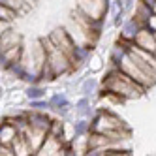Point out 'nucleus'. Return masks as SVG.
<instances>
[{
  "label": "nucleus",
  "instance_id": "nucleus-1",
  "mask_svg": "<svg viewBox=\"0 0 156 156\" xmlns=\"http://www.w3.org/2000/svg\"><path fill=\"white\" fill-rule=\"evenodd\" d=\"M102 90L117 96L120 102L124 104L128 100L141 98L145 92H147V88L137 85L133 79H130V77L124 72H120L117 66H111V70L105 73L104 81H102Z\"/></svg>",
  "mask_w": 156,
  "mask_h": 156
},
{
  "label": "nucleus",
  "instance_id": "nucleus-2",
  "mask_svg": "<svg viewBox=\"0 0 156 156\" xmlns=\"http://www.w3.org/2000/svg\"><path fill=\"white\" fill-rule=\"evenodd\" d=\"M40 40L43 43V47H45V62H47V66L51 68V72L57 75V79H58V77H68V75H72L73 73L72 58L64 51H60L47 36H43Z\"/></svg>",
  "mask_w": 156,
  "mask_h": 156
},
{
  "label": "nucleus",
  "instance_id": "nucleus-3",
  "mask_svg": "<svg viewBox=\"0 0 156 156\" xmlns=\"http://www.w3.org/2000/svg\"><path fill=\"white\" fill-rule=\"evenodd\" d=\"M115 66H117V68H119L120 72H124V73L130 77V79H133L137 85L145 87L147 90H149L151 87H154V85H156V81L152 79V77H149V75L145 73V72L139 68V66H137L136 62H133V58L130 57V53H128V51H126V53H124V55H122V57L119 58V62H117Z\"/></svg>",
  "mask_w": 156,
  "mask_h": 156
},
{
  "label": "nucleus",
  "instance_id": "nucleus-4",
  "mask_svg": "<svg viewBox=\"0 0 156 156\" xmlns=\"http://www.w3.org/2000/svg\"><path fill=\"white\" fill-rule=\"evenodd\" d=\"M126 126H128L126 122L111 109H98L96 115L90 117V132L104 133L109 130H119V128H126Z\"/></svg>",
  "mask_w": 156,
  "mask_h": 156
},
{
  "label": "nucleus",
  "instance_id": "nucleus-5",
  "mask_svg": "<svg viewBox=\"0 0 156 156\" xmlns=\"http://www.w3.org/2000/svg\"><path fill=\"white\" fill-rule=\"evenodd\" d=\"M75 8L87 17L94 21H105L107 13L111 12V2L109 0H75Z\"/></svg>",
  "mask_w": 156,
  "mask_h": 156
},
{
  "label": "nucleus",
  "instance_id": "nucleus-6",
  "mask_svg": "<svg viewBox=\"0 0 156 156\" xmlns=\"http://www.w3.org/2000/svg\"><path fill=\"white\" fill-rule=\"evenodd\" d=\"M47 38L57 45L60 51H64L68 57L72 58V55H73V51H75V43L72 41V38H70V34L66 32V28L64 27H57V28H53L49 34H47ZM73 66V64H72Z\"/></svg>",
  "mask_w": 156,
  "mask_h": 156
},
{
  "label": "nucleus",
  "instance_id": "nucleus-7",
  "mask_svg": "<svg viewBox=\"0 0 156 156\" xmlns=\"http://www.w3.org/2000/svg\"><path fill=\"white\" fill-rule=\"evenodd\" d=\"M47 133H49V130H45V128H38V126H30V124H28V128L25 130L23 136H25V139H27V143H28L32 154L38 152V149L41 147V143L45 141Z\"/></svg>",
  "mask_w": 156,
  "mask_h": 156
},
{
  "label": "nucleus",
  "instance_id": "nucleus-8",
  "mask_svg": "<svg viewBox=\"0 0 156 156\" xmlns=\"http://www.w3.org/2000/svg\"><path fill=\"white\" fill-rule=\"evenodd\" d=\"M132 43H133V45H137L139 49L149 51V53L156 51V36H154V32L149 27H141L137 30V34H136V38H133Z\"/></svg>",
  "mask_w": 156,
  "mask_h": 156
},
{
  "label": "nucleus",
  "instance_id": "nucleus-9",
  "mask_svg": "<svg viewBox=\"0 0 156 156\" xmlns=\"http://www.w3.org/2000/svg\"><path fill=\"white\" fill-rule=\"evenodd\" d=\"M64 145H66L64 139L55 137V136H51V133H47L45 141L41 143V147L38 149L36 154H40V156H45V154H64Z\"/></svg>",
  "mask_w": 156,
  "mask_h": 156
},
{
  "label": "nucleus",
  "instance_id": "nucleus-10",
  "mask_svg": "<svg viewBox=\"0 0 156 156\" xmlns=\"http://www.w3.org/2000/svg\"><path fill=\"white\" fill-rule=\"evenodd\" d=\"M141 28V25L137 23L133 17H130V19H124V23H122L120 27H119V30H120V36H119V40H124V41H133V38H136V34H137V30Z\"/></svg>",
  "mask_w": 156,
  "mask_h": 156
},
{
  "label": "nucleus",
  "instance_id": "nucleus-11",
  "mask_svg": "<svg viewBox=\"0 0 156 156\" xmlns=\"http://www.w3.org/2000/svg\"><path fill=\"white\" fill-rule=\"evenodd\" d=\"M17 137V128L13 122H8L0 119V143L2 145H12V141Z\"/></svg>",
  "mask_w": 156,
  "mask_h": 156
},
{
  "label": "nucleus",
  "instance_id": "nucleus-12",
  "mask_svg": "<svg viewBox=\"0 0 156 156\" xmlns=\"http://www.w3.org/2000/svg\"><path fill=\"white\" fill-rule=\"evenodd\" d=\"M73 113L77 117H85L90 119L92 117V104H90V96H79L73 104Z\"/></svg>",
  "mask_w": 156,
  "mask_h": 156
},
{
  "label": "nucleus",
  "instance_id": "nucleus-13",
  "mask_svg": "<svg viewBox=\"0 0 156 156\" xmlns=\"http://www.w3.org/2000/svg\"><path fill=\"white\" fill-rule=\"evenodd\" d=\"M98 90V81H96V77H92V73H88L85 79L81 81L79 88H77V94L79 96H90Z\"/></svg>",
  "mask_w": 156,
  "mask_h": 156
},
{
  "label": "nucleus",
  "instance_id": "nucleus-14",
  "mask_svg": "<svg viewBox=\"0 0 156 156\" xmlns=\"http://www.w3.org/2000/svg\"><path fill=\"white\" fill-rule=\"evenodd\" d=\"M49 111H57L58 107H64V105H70L72 102H70V96L66 94L64 90L62 92H53L51 96H49Z\"/></svg>",
  "mask_w": 156,
  "mask_h": 156
},
{
  "label": "nucleus",
  "instance_id": "nucleus-15",
  "mask_svg": "<svg viewBox=\"0 0 156 156\" xmlns=\"http://www.w3.org/2000/svg\"><path fill=\"white\" fill-rule=\"evenodd\" d=\"M0 4H4L8 8L15 9V12L19 13V17H25V15H28L32 12V6L27 4L25 0H0Z\"/></svg>",
  "mask_w": 156,
  "mask_h": 156
},
{
  "label": "nucleus",
  "instance_id": "nucleus-16",
  "mask_svg": "<svg viewBox=\"0 0 156 156\" xmlns=\"http://www.w3.org/2000/svg\"><path fill=\"white\" fill-rule=\"evenodd\" d=\"M25 94L28 100H41L47 96V87H43L41 83H30L25 88Z\"/></svg>",
  "mask_w": 156,
  "mask_h": 156
},
{
  "label": "nucleus",
  "instance_id": "nucleus-17",
  "mask_svg": "<svg viewBox=\"0 0 156 156\" xmlns=\"http://www.w3.org/2000/svg\"><path fill=\"white\" fill-rule=\"evenodd\" d=\"M102 70H104V58H102V55L92 51L90 58L87 60V72L94 75V73H100Z\"/></svg>",
  "mask_w": 156,
  "mask_h": 156
},
{
  "label": "nucleus",
  "instance_id": "nucleus-18",
  "mask_svg": "<svg viewBox=\"0 0 156 156\" xmlns=\"http://www.w3.org/2000/svg\"><path fill=\"white\" fill-rule=\"evenodd\" d=\"M90 132V119H85V117H77L73 120V137H79V136H87Z\"/></svg>",
  "mask_w": 156,
  "mask_h": 156
},
{
  "label": "nucleus",
  "instance_id": "nucleus-19",
  "mask_svg": "<svg viewBox=\"0 0 156 156\" xmlns=\"http://www.w3.org/2000/svg\"><path fill=\"white\" fill-rule=\"evenodd\" d=\"M12 149H13V152L19 154V156H23V154H32V152H30V147H28V143H27V139H25L23 133H17V137L12 141Z\"/></svg>",
  "mask_w": 156,
  "mask_h": 156
},
{
  "label": "nucleus",
  "instance_id": "nucleus-20",
  "mask_svg": "<svg viewBox=\"0 0 156 156\" xmlns=\"http://www.w3.org/2000/svg\"><path fill=\"white\" fill-rule=\"evenodd\" d=\"M8 102L12 105H23L25 102H28V98H27L25 90H15V88H12V90L8 92Z\"/></svg>",
  "mask_w": 156,
  "mask_h": 156
},
{
  "label": "nucleus",
  "instance_id": "nucleus-21",
  "mask_svg": "<svg viewBox=\"0 0 156 156\" xmlns=\"http://www.w3.org/2000/svg\"><path fill=\"white\" fill-rule=\"evenodd\" d=\"M0 19L9 21V23H15V21L19 19V13L15 12V9L8 8V6H4V4H0Z\"/></svg>",
  "mask_w": 156,
  "mask_h": 156
},
{
  "label": "nucleus",
  "instance_id": "nucleus-22",
  "mask_svg": "<svg viewBox=\"0 0 156 156\" xmlns=\"http://www.w3.org/2000/svg\"><path fill=\"white\" fill-rule=\"evenodd\" d=\"M28 109H36V111H49V102L45 98L41 100H28Z\"/></svg>",
  "mask_w": 156,
  "mask_h": 156
},
{
  "label": "nucleus",
  "instance_id": "nucleus-23",
  "mask_svg": "<svg viewBox=\"0 0 156 156\" xmlns=\"http://www.w3.org/2000/svg\"><path fill=\"white\" fill-rule=\"evenodd\" d=\"M126 12H122V9H119V12H115V15H113V27L115 28H119L122 23H124V19H126Z\"/></svg>",
  "mask_w": 156,
  "mask_h": 156
},
{
  "label": "nucleus",
  "instance_id": "nucleus-24",
  "mask_svg": "<svg viewBox=\"0 0 156 156\" xmlns=\"http://www.w3.org/2000/svg\"><path fill=\"white\" fill-rule=\"evenodd\" d=\"M13 25H15V23H9V21H4V19H0V36H2L6 30H9V28H12Z\"/></svg>",
  "mask_w": 156,
  "mask_h": 156
},
{
  "label": "nucleus",
  "instance_id": "nucleus-25",
  "mask_svg": "<svg viewBox=\"0 0 156 156\" xmlns=\"http://www.w3.org/2000/svg\"><path fill=\"white\" fill-rule=\"evenodd\" d=\"M133 8H136V0H124V12L126 13H132Z\"/></svg>",
  "mask_w": 156,
  "mask_h": 156
},
{
  "label": "nucleus",
  "instance_id": "nucleus-26",
  "mask_svg": "<svg viewBox=\"0 0 156 156\" xmlns=\"http://www.w3.org/2000/svg\"><path fill=\"white\" fill-rule=\"evenodd\" d=\"M145 27H149L152 32H156V13H152L149 17V21H147V25H145Z\"/></svg>",
  "mask_w": 156,
  "mask_h": 156
},
{
  "label": "nucleus",
  "instance_id": "nucleus-27",
  "mask_svg": "<svg viewBox=\"0 0 156 156\" xmlns=\"http://www.w3.org/2000/svg\"><path fill=\"white\" fill-rule=\"evenodd\" d=\"M4 92H6V85H4V83H0V98L4 96Z\"/></svg>",
  "mask_w": 156,
  "mask_h": 156
},
{
  "label": "nucleus",
  "instance_id": "nucleus-28",
  "mask_svg": "<svg viewBox=\"0 0 156 156\" xmlns=\"http://www.w3.org/2000/svg\"><path fill=\"white\" fill-rule=\"evenodd\" d=\"M154 55H156V51H154Z\"/></svg>",
  "mask_w": 156,
  "mask_h": 156
}]
</instances>
